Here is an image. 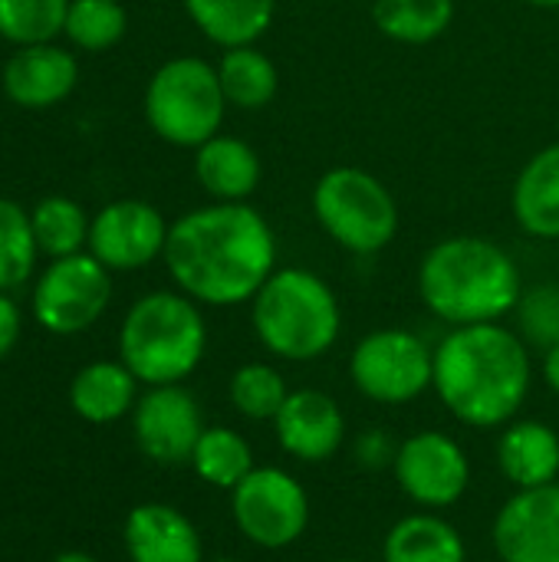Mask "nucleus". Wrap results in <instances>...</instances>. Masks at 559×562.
<instances>
[{
    "instance_id": "obj_1",
    "label": "nucleus",
    "mask_w": 559,
    "mask_h": 562,
    "mask_svg": "<svg viewBox=\"0 0 559 562\" xmlns=\"http://www.w3.org/2000/svg\"><path fill=\"white\" fill-rule=\"evenodd\" d=\"M165 267L175 286L201 306H241L277 270V237L247 201H214L168 227Z\"/></svg>"
},
{
    "instance_id": "obj_2",
    "label": "nucleus",
    "mask_w": 559,
    "mask_h": 562,
    "mask_svg": "<svg viewBox=\"0 0 559 562\" xmlns=\"http://www.w3.org/2000/svg\"><path fill=\"white\" fill-rule=\"evenodd\" d=\"M530 346L504 323L455 326L435 346L432 389L465 428L511 425L530 395Z\"/></svg>"
},
{
    "instance_id": "obj_3",
    "label": "nucleus",
    "mask_w": 559,
    "mask_h": 562,
    "mask_svg": "<svg viewBox=\"0 0 559 562\" xmlns=\"http://www.w3.org/2000/svg\"><path fill=\"white\" fill-rule=\"evenodd\" d=\"M521 293V267L488 237H445L432 244L418 263V296L425 310L451 329L501 323L517 310Z\"/></svg>"
},
{
    "instance_id": "obj_4",
    "label": "nucleus",
    "mask_w": 559,
    "mask_h": 562,
    "mask_svg": "<svg viewBox=\"0 0 559 562\" xmlns=\"http://www.w3.org/2000/svg\"><path fill=\"white\" fill-rule=\"evenodd\" d=\"M250 326L267 356L316 362L339 342L343 306L320 273L306 267H277L250 300Z\"/></svg>"
},
{
    "instance_id": "obj_5",
    "label": "nucleus",
    "mask_w": 559,
    "mask_h": 562,
    "mask_svg": "<svg viewBox=\"0 0 559 562\" xmlns=\"http://www.w3.org/2000/svg\"><path fill=\"white\" fill-rule=\"evenodd\" d=\"M208 352L201 303L181 290L138 296L119 329V356L142 385H181Z\"/></svg>"
},
{
    "instance_id": "obj_6",
    "label": "nucleus",
    "mask_w": 559,
    "mask_h": 562,
    "mask_svg": "<svg viewBox=\"0 0 559 562\" xmlns=\"http://www.w3.org/2000/svg\"><path fill=\"white\" fill-rule=\"evenodd\" d=\"M227 99L217 66L201 56H175L155 69L145 89V119L152 132L178 148H198L221 132Z\"/></svg>"
},
{
    "instance_id": "obj_7",
    "label": "nucleus",
    "mask_w": 559,
    "mask_h": 562,
    "mask_svg": "<svg viewBox=\"0 0 559 562\" xmlns=\"http://www.w3.org/2000/svg\"><path fill=\"white\" fill-rule=\"evenodd\" d=\"M313 214L326 237L356 257L385 250L399 234L392 191L366 168H329L313 188Z\"/></svg>"
},
{
    "instance_id": "obj_8",
    "label": "nucleus",
    "mask_w": 559,
    "mask_h": 562,
    "mask_svg": "<svg viewBox=\"0 0 559 562\" xmlns=\"http://www.w3.org/2000/svg\"><path fill=\"white\" fill-rule=\"evenodd\" d=\"M349 379L356 392L376 405H412L435 379V349L412 329L366 333L349 356Z\"/></svg>"
},
{
    "instance_id": "obj_9",
    "label": "nucleus",
    "mask_w": 559,
    "mask_h": 562,
    "mask_svg": "<svg viewBox=\"0 0 559 562\" xmlns=\"http://www.w3.org/2000/svg\"><path fill=\"white\" fill-rule=\"evenodd\" d=\"M231 517L241 537L257 550H287L310 527V494L283 468H254L231 491Z\"/></svg>"
},
{
    "instance_id": "obj_10",
    "label": "nucleus",
    "mask_w": 559,
    "mask_h": 562,
    "mask_svg": "<svg viewBox=\"0 0 559 562\" xmlns=\"http://www.w3.org/2000/svg\"><path fill=\"white\" fill-rule=\"evenodd\" d=\"M109 273L92 254L53 260L33 286V319L53 336L86 333L112 300Z\"/></svg>"
},
{
    "instance_id": "obj_11",
    "label": "nucleus",
    "mask_w": 559,
    "mask_h": 562,
    "mask_svg": "<svg viewBox=\"0 0 559 562\" xmlns=\"http://www.w3.org/2000/svg\"><path fill=\"white\" fill-rule=\"evenodd\" d=\"M392 474L418 510H448L471 487L468 451L445 431H415L399 441Z\"/></svg>"
},
{
    "instance_id": "obj_12",
    "label": "nucleus",
    "mask_w": 559,
    "mask_h": 562,
    "mask_svg": "<svg viewBox=\"0 0 559 562\" xmlns=\"http://www.w3.org/2000/svg\"><path fill=\"white\" fill-rule=\"evenodd\" d=\"M204 428L201 405L185 385H152L132 408L135 445L158 468L191 464Z\"/></svg>"
},
{
    "instance_id": "obj_13",
    "label": "nucleus",
    "mask_w": 559,
    "mask_h": 562,
    "mask_svg": "<svg viewBox=\"0 0 559 562\" xmlns=\"http://www.w3.org/2000/svg\"><path fill=\"white\" fill-rule=\"evenodd\" d=\"M168 227L155 204L122 198L92 217L86 247L105 270H142L165 257Z\"/></svg>"
},
{
    "instance_id": "obj_14",
    "label": "nucleus",
    "mask_w": 559,
    "mask_h": 562,
    "mask_svg": "<svg viewBox=\"0 0 559 562\" xmlns=\"http://www.w3.org/2000/svg\"><path fill=\"white\" fill-rule=\"evenodd\" d=\"M491 543L501 562H559V481L514 491L491 524Z\"/></svg>"
},
{
    "instance_id": "obj_15",
    "label": "nucleus",
    "mask_w": 559,
    "mask_h": 562,
    "mask_svg": "<svg viewBox=\"0 0 559 562\" xmlns=\"http://www.w3.org/2000/svg\"><path fill=\"white\" fill-rule=\"evenodd\" d=\"M280 451L300 464H323L346 445V415L339 402L320 389H293L273 418Z\"/></svg>"
},
{
    "instance_id": "obj_16",
    "label": "nucleus",
    "mask_w": 559,
    "mask_h": 562,
    "mask_svg": "<svg viewBox=\"0 0 559 562\" xmlns=\"http://www.w3.org/2000/svg\"><path fill=\"white\" fill-rule=\"evenodd\" d=\"M128 562H208L198 527L171 504H138L122 524Z\"/></svg>"
},
{
    "instance_id": "obj_17",
    "label": "nucleus",
    "mask_w": 559,
    "mask_h": 562,
    "mask_svg": "<svg viewBox=\"0 0 559 562\" xmlns=\"http://www.w3.org/2000/svg\"><path fill=\"white\" fill-rule=\"evenodd\" d=\"M79 79L76 56L53 43L20 46L3 66V92L23 109H49L63 102Z\"/></svg>"
},
{
    "instance_id": "obj_18",
    "label": "nucleus",
    "mask_w": 559,
    "mask_h": 562,
    "mask_svg": "<svg viewBox=\"0 0 559 562\" xmlns=\"http://www.w3.org/2000/svg\"><path fill=\"white\" fill-rule=\"evenodd\" d=\"M497 468L514 491L559 481V435L554 425L524 418L504 425L497 438Z\"/></svg>"
},
{
    "instance_id": "obj_19",
    "label": "nucleus",
    "mask_w": 559,
    "mask_h": 562,
    "mask_svg": "<svg viewBox=\"0 0 559 562\" xmlns=\"http://www.w3.org/2000/svg\"><path fill=\"white\" fill-rule=\"evenodd\" d=\"M194 178L214 201L237 204L260 188L264 165L254 145L217 132L214 138L194 148Z\"/></svg>"
},
{
    "instance_id": "obj_20",
    "label": "nucleus",
    "mask_w": 559,
    "mask_h": 562,
    "mask_svg": "<svg viewBox=\"0 0 559 562\" xmlns=\"http://www.w3.org/2000/svg\"><path fill=\"white\" fill-rule=\"evenodd\" d=\"M511 207L524 234L559 240V142L540 148L517 175Z\"/></svg>"
},
{
    "instance_id": "obj_21",
    "label": "nucleus",
    "mask_w": 559,
    "mask_h": 562,
    "mask_svg": "<svg viewBox=\"0 0 559 562\" xmlns=\"http://www.w3.org/2000/svg\"><path fill=\"white\" fill-rule=\"evenodd\" d=\"M138 379L128 372V366L119 362H89L82 366L69 382V405L72 412L89 425H112L125 415H132L138 402Z\"/></svg>"
},
{
    "instance_id": "obj_22",
    "label": "nucleus",
    "mask_w": 559,
    "mask_h": 562,
    "mask_svg": "<svg viewBox=\"0 0 559 562\" xmlns=\"http://www.w3.org/2000/svg\"><path fill=\"white\" fill-rule=\"evenodd\" d=\"M382 562H468V547L451 520L435 510H418L389 527Z\"/></svg>"
},
{
    "instance_id": "obj_23",
    "label": "nucleus",
    "mask_w": 559,
    "mask_h": 562,
    "mask_svg": "<svg viewBox=\"0 0 559 562\" xmlns=\"http://www.w3.org/2000/svg\"><path fill=\"white\" fill-rule=\"evenodd\" d=\"M191 23L221 49L254 46L273 23L277 0H181Z\"/></svg>"
},
{
    "instance_id": "obj_24",
    "label": "nucleus",
    "mask_w": 559,
    "mask_h": 562,
    "mask_svg": "<svg viewBox=\"0 0 559 562\" xmlns=\"http://www.w3.org/2000/svg\"><path fill=\"white\" fill-rule=\"evenodd\" d=\"M217 79H221L227 109H241V112L267 109L280 89V72L273 59L264 49H257V43L224 49L217 63Z\"/></svg>"
},
{
    "instance_id": "obj_25",
    "label": "nucleus",
    "mask_w": 559,
    "mask_h": 562,
    "mask_svg": "<svg viewBox=\"0 0 559 562\" xmlns=\"http://www.w3.org/2000/svg\"><path fill=\"white\" fill-rule=\"evenodd\" d=\"M372 23L395 43L425 46L455 23V0H376Z\"/></svg>"
},
{
    "instance_id": "obj_26",
    "label": "nucleus",
    "mask_w": 559,
    "mask_h": 562,
    "mask_svg": "<svg viewBox=\"0 0 559 562\" xmlns=\"http://www.w3.org/2000/svg\"><path fill=\"white\" fill-rule=\"evenodd\" d=\"M254 448L250 441L227 428V425H211L194 445L191 454V471L217 491H234L250 471H254Z\"/></svg>"
},
{
    "instance_id": "obj_27",
    "label": "nucleus",
    "mask_w": 559,
    "mask_h": 562,
    "mask_svg": "<svg viewBox=\"0 0 559 562\" xmlns=\"http://www.w3.org/2000/svg\"><path fill=\"white\" fill-rule=\"evenodd\" d=\"M231 408L247 422H273L290 398V385L270 362H244L227 382Z\"/></svg>"
},
{
    "instance_id": "obj_28",
    "label": "nucleus",
    "mask_w": 559,
    "mask_h": 562,
    "mask_svg": "<svg viewBox=\"0 0 559 562\" xmlns=\"http://www.w3.org/2000/svg\"><path fill=\"white\" fill-rule=\"evenodd\" d=\"M89 217L86 211L69 198H43L30 211V227L36 237L40 254L59 260L69 254H82V244H89Z\"/></svg>"
},
{
    "instance_id": "obj_29",
    "label": "nucleus",
    "mask_w": 559,
    "mask_h": 562,
    "mask_svg": "<svg viewBox=\"0 0 559 562\" xmlns=\"http://www.w3.org/2000/svg\"><path fill=\"white\" fill-rule=\"evenodd\" d=\"M40 247L30 227V214L16 204L0 198V293L23 286L36 267Z\"/></svg>"
},
{
    "instance_id": "obj_30",
    "label": "nucleus",
    "mask_w": 559,
    "mask_h": 562,
    "mask_svg": "<svg viewBox=\"0 0 559 562\" xmlns=\"http://www.w3.org/2000/svg\"><path fill=\"white\" fill-rule=\"evenodd\" d=\"M125 26L128 16L119 0H69L63 33L69 36L72 46L102 53L125 36Z\"/></svg>"
},
{
    "instance_id": "obj_31",
    "label": "nucleus",
    "mask_w": 559,
    "mask_h": 562,
    "mask_svg": "<svg viewBox=\"0 0 559 562\" xmlns=\"http://www.w3.org/2000/svg\"><path fill=\"white\" fill-rule=\"evenodd\" d=\"M69 0H0V36L13 46L49 43L66 26Z\"/></svg>"
},
{
    "instance_id": "obj_32",
    "label": "nucleus",
    "mask_w": 559,
    "mask_h": 562,
    "mask_svg": "<svg viewBox=\"0 0 559 562\" xmlns=\"http://www.w3.org/2000/svg\"><path fill=\"white\" fill-rule=\"evenodd\" d=\"M514 316H517V336L530 349L547 352L559 346V283H537L524 290Z\"/></svg>"
},
{
    "instance_id": "obj_33",
    "label": "nucleus",
    "mask_w": 559,
    "mask_h": 562,
    "mask_svg": "<svg viewBox=\"0 0 559 562\" xmlns=\"http://www.w3.org/2000/svg\"><path fill=\"white\" fill-rule=\"evenodd\" d=\"M399 454V441L385 428H366L353 441V458L362 471H392Z\"/></svg>"
},
{
    "instance_id": "obj_34",
    "label": "nucleus",
    "mask_w": 559,
    "mask_h": 562,
    "mask_svg": "<svg viewBox=\"0 0 559 562\" xmlns=\"http://www.w3.org/2000/svg\"><path fill=\"white\" fill-rule=\"evenodd\" d=\"M20 310L10 300V293H0V362L13 352L16 339H20Z\"/></svg>"
},
{
    "instance_id": "obj_35",
    "label": "nucleus",
    "mask_w": 559,
    "mask_h": 562,
    "mask_svg": "<svg viewBox=\"0 0 559 562\" xmlns=\"http://www.w3.org/2000/svg\"><path fill=\"white\" fill-rule=\"evenodd\" d=\"M540 372H544V382H547V389L559 395V346L554 349H547L544 352V366H540Z\"/></svg>"
},
{
    "instance_id": "obj_36",
    "label": "nucleus",
    "mask_w": 559,
    "mask_h": 562,
    "mask_svg": "<svg viewBox=\"0 0 559 562\" xmlns=\"http://www.w3.org/2000/svg\"><path fill=\"white\" fill-rule=\"evenodd\" d=\"M53 562H99L96 557H89V553H79V550H66V553H59Z\"/></svg>"
},
{
    "instance_id": "obj_37",
    "label": "nucleus",
    "mask_w": 559,
    "mask_h": 562,
    "mask_svg": "<svg viewBox=\"0 0 559 562\" xmlns=\"http://www.w3.org/2000/svg\"><path fill=\"white\" fill-rule=\"evenodd\" d=\"M530 7H540V10H559V0H527Z\"/></svg>"
},
{
    "instance_id": "obj_38",
    "label": "nucleus",
    "mask_w": 559,
    "mask_h": 562,
    "mask_svg": "<svg viewBox=\"0 0 559 562\" xmlns=\"http://www.w3.org/2000/svg\"><path fill=\"white\" fill-rule=\"evenodd\" d=\"M208 562H241V560H234V557H217V560H208Z\"/></svg>"
},
{
    "instance_id": "obj_39",
    "label": "nucleus",
    "mask_w": 559,
    "mask_h": 562,
    "mask_svg": "<svg viewBox=\"0 0 559 562\" xmlns=\"http://www.w3.org/2000/svg\"><path fill=\"white\" fill-rule=\"evenodd\" d=\"M329 562H362V560H329Z\"/></svg>"
}]
</instances>
